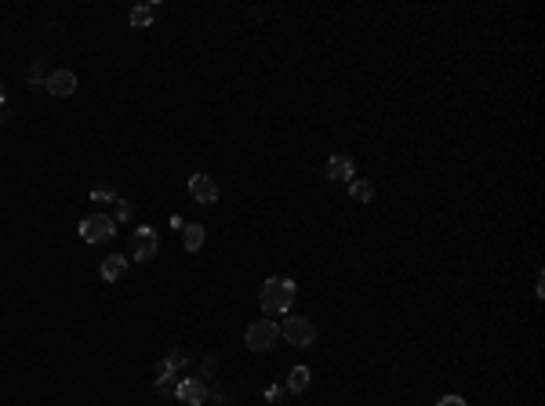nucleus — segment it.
Here are the masks:
<instances>
[{
  "label": "nucleus",
  "mask_w": 545,
  "mask_h": 406,
  "mask_svg": "<svg viewBox=\"0 0 545 406\" xmlns=\"http://www.w3.org/2000/svg\"><path fill=\"white\" fill-rule=\"evenodd\" d=\"M295 290H298L295 280H284V276H272V280H266L262 290H259L262 312H266V316H284V312H291Z\"/></svg>",
  "instance_id": "nucleus-1"
},
{
  "label": "nucleus",
  "mask_w": 545,
  "mask_h": 406,
  "mask_svg": "<svg viewBox=\"0 0 545 406\" xmlns=\"http://www.w3.org/2000/svg\"><path fill=\"white\" fill-rule=\"evenodd\" d=\"M277 341H280V323H272V319H254L244 334V345L251 352H269Z\"/></svg>",
  "instance_id": "nucleus-2"
},
{
  "label": "nucleus",
  "mask_w": 545,
  "mask_h": 406,
  "mask_svg": "<svg viewBox=\"0 0 545 406\" xmlns=\"http://www.w3.org/2000/svg\"><path fill=\"white\" fill-rule=\"evenodd\" d=\"M156 251H160V236L149 229V225H142V229H135L131 232V247H127V262H153L156 257Z\"/></svg>",
  "instance_id": "nucleus-3"
},
{
  "label": "nucleus",
  "mask_w": 545,
  "mask_h": 406,
  "mask_svg": "<svg viewBox=\"0 0 545 406\" xmlns=\"http://www.w3.org/2000/svg\"><path fill=\"white\" fill-rule=\"evenodd\" d=\"M76 232L84 243H106L109 236L117 232V218H109V214H88L84 221L76 225Z\"/></svg>",
  "instance_id": "nucleus-4"
},
{
  "label": "nucleus",
  "mask_w": 545,
  "mask_h": 406,
  "mask_svg": "<svg viewBox=\"0 0 545 406\" xmlns=\"http://www.w3.org/2000/svg\"><path fill=\"white\" fill-rule=\"evenodd\" d=\"M280 337H287L295 348H309L316 341V327H313V319H306V316H291V319H284Z\"/></svg>",
  "instance_id": "nucleus-5"
},
{
  "label": "nucleus",
  "mask_w": 545,
  "mask_h": 406,
  "mask_svg": "<svg viewBox=\"0 0 545 406\" xmlns=\"http://www.w3.org/2000/svg\"><path fill=\"white\" fill-rule=\"evenodd\" d=\"M189 196L197 203H218V182L211 174H193L189 178Z\"/></svg>",
  "instance_id": "nucleus-6"
},
{
  "label": "nucleus",
  "mask_w": 545,
  "mask_h": 406,
  "mask_svg": "<svg viewBox=\"0 0 545 406\" xmlns=\"http://www.w3.org/2000/svg\"><path fill=\"white\" fill-rule=\"evenodd\" d=\"M47 91L55 94V99H70V94L76 91V73L73 69H55V73H47Z\"/></svg>",
  "instance_id": "nucleus-7"
},
{
  "label": "nucleus",
  "mask_w": 545,
  "mask_h": 406,
  "mask_svg": "<svg viewBox=\"0 0 545 406\" xmlns=\"http://www.w3.org/2000/svg\"><path fill=\"white\" fill-rule=\"evenodd\" d=\"M174 399H179L182 406H204V403H207V388H204V381H197V378H186V381H179V392H174Z\"/></svg>",
  "instance_id": "nucleus-8"
},
{
  "label": "nucleus",
  "mask_w": 545,
  "mask_h": 406,
  "mask_svg": "<svg viewBox=\"0 0 545 406\" xmlns=\"http://www.w3.org/2000/svg\"><path fill=\"white\" fill-rule=\"evenodd\" d=\"M352 174H357V164H352L349 156L339 153V156H331V160H327V178H331V182H345V185H349V182H352Z\"/></svg>",
  "instance_id": "nucleus-9"
},
{
  "label": "nucleus",
  "mask_w": 545,
  "mask_h": 406,
  "mask_svg": "<svg viewBox=\"0 0 545 406\" xmlns=\"http://www.w3.org/2000/svg\"><path fill=\"white\" fill-rule=\"evenodd\" d=\"M124 272H127V257H124V254H109V257H102V280H106V283H117Z\"/></svg>",
  "instance_id": "nucleus-10"
},
{
  "label": "nucleus",
  "mask_w": 545,
  "mask_h": 406,
  "mask_svg": "<svg viewBox=\"0 0 545 406\" xmlns=\"http://www.w3.org/2000/svg\"><path fill=\"white\" fill-rule=\"evenodd\" d=\"M153 11H156V4H138V8H131L127 22H131L135 29H149L153 26Z\"/></svg>",
  "instance_id": "nucleus-11"
},
{
  "label": "nucleus",
  "mask_w": 545,
  "mask_h": 406,
  "mask_svg": "<svg viewBox=\"0 0 545 406\" xmlns=\"http://www.w3.org/2000/svg\"><path fill=\"white\" fill-rule=\"evenodd\" d=\"M284 388H287V392H306V388H309V366H295L291 373H287Z\"/></svg>",
  "instance_id": "nucleus-12"
},
{
  "label": "nucleus",
  "mask_w": 545,
  "mask_h": 406,
  "mask_svg": "<svg viewBox=\"0 0 545 406\" xmlns=\"http://www.w3.org/2000/svg\"><path fill=\"white\" fill-rule=\"evenodd\" d=\"M349 196L357 200V203H371L375 200V185L364 182V178H352V182H349Z\"/></svg>",
  "instance_id": "nucleus-13"
},
{
  "label": "nucleus",
  "mask_w": 545,
  "mask_h": 406,
  "mask_svg": "<svg viewBox=\"0 0 545 406\" xmlns=\"http://www.w3.org/2000/svg\"><path fill=\"white\" fill-rule=\"evenodd\" d=\"M204 236H207V232H204V225H186V229H182V243H186V251H189V254L200 251V247H204Z\"/></svg>",
  "instance_id": "nucleus-14"
},
{
  "label": "nucleus",
  "mask_w": 545,
  "mask_h": 406,
  "mask_svg": "<svg viewBox=\"0 0 545 406\" xmlns=\"http://www.w3.org/2000/svg\"><path fill=\"white\" fill-rule=\"evenodd\" d=\"M153 384H156L160 396H174V392H179V381H174V373H168V378H153Z\"/></svg>",
  "instance_id": "nucleus-15"
},
{
  "label": "nucleus",
  "mask_w": 545,
  "mask_h": 406,
  "mask_svg": "<svg viewBox=\"0 0 545 406\" xmlns=\"http://www.w3.org/2000/svg\"><path fill=\"white\" fill-rule=\"evenodd\" d=\"M164 363H168L174 373H179V370L189 363V352H186V348H174V352H168V360H164Z\"/></svg>",
  "instance_id": "nucleus-16"
},
{
  "label": "nucleus",
  "mask_w": 545,
  "mask_h": 406,
  "mask_svg": "<svg viewBox=\"0 0 545 406\" xmlns=\"http://www.w3.org/2000/svg\"><path fill=\"white\" fill-rule=\"evenodd\" d=\"M91 200H95V203H109V200H117V189H109V185H95V189H91Z\"/></svg>",
  "instance_id": "nucleus-17"
},
{
  "label": "nucleus",
  "mask_w": 545,
  "mask_h": 406,
  "mask_svg": "<svg viewBox=\"0 0 545 406\" xmlns=\"http://www.w3.org/2000/svg\"><path fill=\"white\" fill-rule=\"evenodd\" d=\"M29 84H33V87H44V84H47V76H44V66H40V62L33 66V73H29Z\"/></svg>",
  "instance_id": "nucleus-18"
},
{
  "label": "nucleus",
  "mask_w": 545,
  "mask_h": 406,
  "mask_svg": "<svg viewBox=\"0 0 545 406\" xmlns=\"http://www.w3.org/2000/svg\"><path fill=\"white\" fill-rule=\"evenodd\" d=\"M127 218H131V203L117 200V221H127Z\"/></svg>",
  "instance_id": "nucleus-19"
},
{
  "label": "nucleus",
  "mask_w": 545,
  "mask_h": 406,
  "mask_svg": "<svg viewBox=\"0 0 545 406\" xmlns=\"http://www.w3.org/2000/svg\"><path fill=\"white\" fill-rule=\"evenodd\" d=\"M437 406H469V403L462 399V396H444V399H440Z\"/></svg>",
  "instance_id": "nucleus-20"
},
{
  "label": "nucleus",
  "mask_w": 545,
  "mask_h": 406,
  "mask_svg": "<svg viewBox=\"0 0 545 406\" xmlns=\"http://www.w3.org/2000/svg\"><path fill=\"white\" fill-rule=\"evenodd\" d=\"M280 396H284V388H280V384H272V388H266V399H269V403H277Z\"/></svg>",
  "instance_id": "nucleus-21"
},
{
  "label": "nucleus",
  "mask_w": 545,
  "mask_h": 406,
  "mask_svg": "<svg viewBox=\"0 0 545 406\" xmlns=\"http://www.w3.org/2000/svg\"><path fill=\"white\" fill-rule=\"evenodd\" d=\"M535 294H538V298H545V276H542V272L535 276Z\"/></svg>",
  "instance_id": "nucleus-22"
},
{
  "label": "nucleus",
  "mask_w": 545,
  "mask_h": 406,
  "mask_svg": "<svg viewBox=\"0 0 545 406\" xmlns=\"http://www.w3.org/2000/svg\"><path fill=\"white\" fill-rule=\"evenodd\" d=\"M4 99H8V94H4V84H0V109H4Z\"/></svg>",
  "instance_id": "nucleus-23"
}]
</instances>
